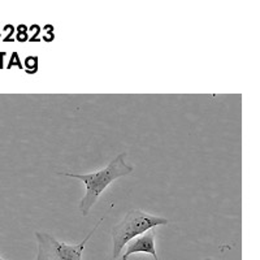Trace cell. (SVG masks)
<instances>
[{
  "instance_id": "obj_5",
  "label": "cell",
  "mask_w": 260,
  "mask_h": 260,
  "mask_svg": "<svg viewBox=\"0 0 260 260\" xmlns=\"http://www.w3.org/2000/svg\"><path fill=\"white\" fill-rule=\"evenodd\" d=\"M204 260H212V259H210V257H207V259H204Z\"/></svg>"
},
{
  "instance_id": "obj_1",
  "label": "cell",
  "mask_w": 260,
  "mask_h": 260,
  "mask_svg": "<svg viewBox=\"0 0 260 260\" xmlns=\"http://www.w3.org/2000/svg\"><path fill=\"white\" fill-rule=\"evenodd\" d=\"M126 156L127 152L124 151L121 154H118L112 161H110L108 166L104 167L101 171L94 172V173H86V175H77V173H71V172H59L57 173V175L65 176V177L77 178L81 182H83L86 192L80 202V210L83 216L89 213L99 197L113 181L130 175L133 172V167L126 162Z\"/></svg>"
},
{
  "instance_id": "obj_4",
  "label": "cell",
  "mask_w": 260,
  "mask_h": 260,
  "mask_svg": "<svg viewBox=\"0 0 260 260\" xmlns=\"http://www.w3.org/2000/svg\"><path fill=\"white\" fill-rule=\"evenodd\" d=\"M138 252L151 255L155 260H159L156 255V248H155V232L152 229L146 232L142 236L137 237L132 242L127 243L126 250H125L124 255H122L120 260H127L130 255L138 254Z\"/></svg>"
},
{
  "instance_id": "obj_3",
  "label": "cell",
  "mask_w": 260,
  "mask_h": 260,
  "mask_svg": "<svg viewBox=\"0 0 260 260\" xmlns=\"http://www.w3.org/2000/svg\"><path fill=\"white\" fill-rule=\"evenodd\" d=\"M103 217L95 224L90 233L77 245H68L65 242H60L56 238L47 233L37 232L36 238L38 243V255L36 260H82L83 250L92 234L96 232L99 225L103 222Z\"/></svg>"
},
{
  "instance_id": "obj_6",
  "label": "cell",
  "mask_w": 260,
  "mask_h": 260,
  "mask_svg": "<svg viewBox=\"0 0 260 260\" xmlns=\"http://www.w3.org/2000/svg\"><path fill=\"white\" fill-rule=\"evenodd\" d=\"M0 260H3V259H2V256H0Z\"/></svg>"
},
{
  "instance_id": "obj_2",
  "label": "cell",
  "mask_w": 260,
  "mask_h": 260,
  "mask_svg": "<svg viewBox=\"0 0 260 260\" xmlns=\"http://www.w3.org/2000/svg\"><path fill=\"white\" fill-rule=\"evenodd\" d=\"M169 220L161 216H154L142 210H132L124 216L121 221L112 228V243L113 255L117 259L125 246L129 242L142 236L146 232L151 231L156 226L168 225Z\"/></svg>"
}]
</instances>
